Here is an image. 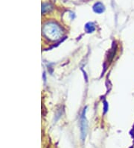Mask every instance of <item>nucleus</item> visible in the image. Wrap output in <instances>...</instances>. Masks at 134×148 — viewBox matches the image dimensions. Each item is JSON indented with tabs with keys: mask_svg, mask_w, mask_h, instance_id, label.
I'll return each mask as SVG.
<instances>
[{
	"mask_svg": "<svg viewBox=\"0 0 134 148\" xmlns=\"http://www.w3.org/2000/svg\"><path fill=\"white\" fill-rule=\"evenodd\" d=\"M43 32L46 37L52 40H59L62 36V30L59 25L52 22L48 23L44 25Z\"/></svg>",
	"mask_w": 134,
	"mask_h": 148,
	"instance_id": "f257e3e1",
	"label": "nucleus"
},
{
	"mask_svg": "<svg viewBox=\"0 0 134 148\" xmlns=\"http://www.w3.org/2000/svg\"><path fill=\"white\" fill-rule=\"evenodd\" d=\"M80 127H81V138H82L83 141H84L86 136V130H87V123H86V118L83 115L82 119H81V124H80Z\"/></svg>",
	"mask_w": 134,
	"mask_h": 148,
	"instance_id": "f03ea898",
	"label": "nucleus"
},
{
	"mask_svg": "<svg viewBox=\"0 0 134 148\" xmlns=\"http://www.w3.org/2000/svg\"><path fill=\"white\" fill-rule=\"evenodd\" d=\"M93 10L95 13H98V14L103 13L104 11V5L101 2H97L95 4V5L93 6Z\"/></svg>",
	"mask_w": 134,
	"mask_h": 148,
	"instance_id": "7ed1b4c3",
	"label": "nucleus"
},
{
	"mask_svg": "<svg viewBox=\"0 0 134 148\" xmlns=\"http://www.w3.org/2000/svg\"><path fill=\"white\" fill-rule=\"evenodd\" d=\"M52 5L51 4L49 3H44L43 4V5H42V13L43 14H46L48 11H51L52 9Z\"/></svg>",
	"mask_w": 134,
	"mask_h": 148,
	"instance_id": "20e7f679",
	"label": "nucleus"
},
{
	"mask_svg": "<svg viewBox=\"0 0 134 148\" xmlns=\"http://www.w3.org/2000/svg\"><path fill=\"white\" fill-rule=\"evenodd\" d=\"M85 29H86V31L87 32H93L95 31V25H94L93 23H88L86 25V26H85Z\"/></svg>",
	"mask_w": 134,
	"mask_h": 148,
	"instance_id": "39448f33",
	"label": "nucleus"
},
{
	"mask_svg": "<svg viewBox=\"0 0 134 148\" xmlns=\"http://www.w3.org/2000/svg\"><path fill=\"white\" fill-rule=\"evenodd\" d=\"M104 104H105V107H104V111H105V112H107V103H104Z\"/></svg>",
	"mask_w": 134,
	"mask_h": 148,
	"instance_id": "423d86ee",
	"label": "nucleus"
}]
</instances>
